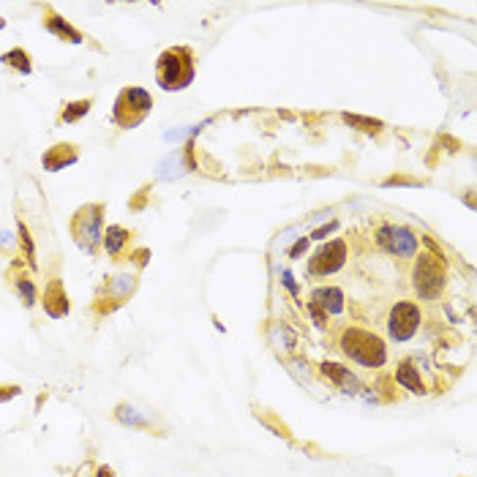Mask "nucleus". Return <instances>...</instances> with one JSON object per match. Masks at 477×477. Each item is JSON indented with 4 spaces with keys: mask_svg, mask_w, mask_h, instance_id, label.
<instances>
[{
    "mask_svg": "<svg viewBox=\"0 0 477 477\" xmlns=\"http://www.w3.org/2000/svg\"><path fill=\"white\" fill-rule=\"evenodd\" d=\"M118 420L126 423V426H145V420L139 417V412L134 406H120L118 409Z\"/></svg>",
    "mask_w": 477,
    "mask_h": 477,
    "instance_id": "obj_19",
    "label": "nucleus"
},
{
    "mask_svg": "<svg viewBox=\"0 0 477 477\" xmlns=\"http://www.w3.org/2000/svg\"><path fill=\"white\" fill-rule=\"evenodd\" d=\"M98 477H115V472H112L109 467H101V469H98Z\"/></svg>",
    "mask_w": 477,
    "mask_h": 477,
    "instance_id": "obj_23",
    "label": "nucleus"
},
{
    "mask_svg": "<svg viewBox=\"0 0 477 477\" xmlns=\"http://www.w3.org/2000/svg\"><path fill=\"white\" fill-rule=\"evenodd\" d=\"M344 260H347V243H344V240H333V243L322 246V249L314 254L308 270H311L314 276H327V273H336V270L344 264Z\"/></svg>",
    "mask_w": 477,
    "mask_h": 477,
    "instance_id": "obj_8",
    "label": "nucleus"
},
{
    "mask_svg": "<svg viewBox=\"0 0 477 477\" xmlns=\"http://www.w3.org/2000/svg\"><path fill=\"white\" fill-rule=\"evenodd\" d=\"M333 226H336V224H330V226H322V229H316V232H314V237H325V235H327V232H330Z\"/></svg>",
    "mask_w": 477,
    "mask_h": 477,
    "instance_id": "obj_22",
    "label": "nucleus"
},
{
    "mask_svg": "<svg viewBox=\"0 0 477 477\" xmlns=\"http://www.w3.org/2000/svg\"><path fill=\"white\" fill-rule=\"evenodd\" d=\"M19 240H22V246H25V251H28V260H30V264H33V243H30V235H28V226L19 221Z\"/></svg>",
    "mask_w": 477,
    "mask_h": 477,
    "instance_id": "obj_20",
    "label": "nucleus"
},
{
    "mask_svg": "<svg viewBox=\"0 0 477 477\" xmlns=\"http://www.w3.org/2000/svg\"><path fill=\"white\" fill-rule=\"evenodd\" d=\"M377 243L395 257H415L417 251V237L406 226H382L377 232Z\"/></svg>",
    "mask_w": 477,
    "mask_h": 477,
    "instance_id": "obj_7",
    "label": "nucleus"
},
{
    "mask_svg": "<svg viewBox=\"0 0 477 477\" xmlns=\"http://www.w3.org/2000/svg\"><path fill=\"white\" fill-rule=\"evenodd\" d=\"M156 77H159V85L164 90H183L186 85H191V80H194V57H191V52L186 46L167 49L159 57Z\"/></svg>",
    "mask_w": 477,
    "mask_h": 477,
    "instance_id": "obj_1",
    "label": "nucleus"
},
{
    "mask_svg": "<svg viewBox=\"0 0 477 477\" xmlns=\"http://www.w3.org/2000/svg\"><path fill=\"white\" fill-rule=\"evenodd\" d=\"M311 305L319 308V311L339 314V311L344 308V295H341V289H336V287H322V289H316V292L311 295Z\"/></svg>",
    "mask_w": 477,
    "mask_h": 477,
    "instance_id": "obj_11",
    "label": "nucleus"
},
{
    "mask_svg": "<svg viewBox=\"0 0 477 477\" xmlns=\"http://www.w3.org/2000/svg\"><path fill=\"white\" fill-rule=\"evenodd\" d=\"M347 123H352V126H366L363 131L379 129V123H377V120H366V118H354V115H347Z\"/></svg>",
    "mask_w": 477,
    "mask_h": 477,
    "instance_id": "obj_21",
    "label": "nucleus"
},
{
    "mask_svg": "<svg viewBox=\"0 0 477 477\" xmlns=\"http://www.w3.org/2000/svg\"><path fill=\"white\" fill-rule=\"evenodd\" d=\"M322 374H325V377H330L333 382L344 385L347 393H354V377L349 374L344 366H339V363H325V366H322Z\"/></svg>",
    "mask_w": 477,
    "mask_h": 477,
    "instance_id": "obj_15",
    "label": "nucleus"
},
{
    "mask_svg": "<svg viewBox=\"0 0 477 477\" xmlns=\"http://www.w3.org/2000/svg\"><path fill=\"white\" fill-rule=\"evenodd\" d=\"M14 287H17V295L22 298V303L28 305V308L36 305V287H33V281H30L28 276H17Z\"/></svg>",
    "mask_w": 477,
    "mask_h": 477,
    "instance_id": "obj_18",
    "label": "nucleus"
},
{
    "mask_svg": "<svg viewBox=\"0 0 477 477\" xmlns=\"http://www.w3.org/2000/svg\"><path fill=\"white\" fill-rule=\"evenodd\" d=\"M74 161H77V145H71V142H60V145L49 147L42 159L46 172H57V170H63V167H69Z\"/></svg>",
    "mask_w": 477,
    "mask_h": 477,
    "instance_id": "obj_10",
    "label": "nucleus"
},
{
    "mask_svg": "<svg viewBox=\"0 0 477 477\" xmlns=\"http://www.w3.org/2000/svg\"><path fill=\"white\" fill-rule=\"evenodd\" d=\"M0 60H3V63H8L11 69L22 71V74H30V69H33V66H30V55H28L25 49H19V46H17V49H11V52H6Z\"/></svg>",
    "mask_w": 477,
    "mask_h": 477,
    "instance_id": "obj_16",
    "label": "nucleus"
},
{
    "mask_svg": "<svg viewBox=\"0 0 477 477\" xmlns=\"http://www.w3.org/2000/svg\"><path fill=\"white\" fill-rule=\"evenodd\" d=\"M415 289L420 298L434 300L436 295L444 289V264L439 257L423 254L415 264Z\"/></svg>",
    "mask_w": 477,
    "mask_h": 477,
    "instance_id": "obj_5",
    "label": "nucleus"
},
{
    "mask_svg": "<svg viewBox=\"0 0 477 477\" xmlns=\"http://www.w3.org/2000/svg\"><path fill=\"white\" fill-rule=\"evenodd\" d=\"M344 352H347L352 360H357L360 366H382L385 363V344L374 336V333H366V330H357L352 327L344 333Z\"/></svg>",
    "mask_w": 477,
    "mask_h": 477,
    "instance_id": "obj_3",
    "label": "nucleus"
},
{
    "mask_svg": "<svg viewBox=\"0 0 477 477\" xmlns=\"http://www.w3.org/2000/svg\"><path fill=\"white\" fill-rule=\"evenodd\" d=\"M398 382L406 388V390L412 393H426L423 390V385H420V377H417V371L409 366V363H404L401 368H398Z\"/></svg>",
    "mask_w": 477,
    "mask_h": 477,
    "instance_id": "obj_17",
    "label": "nucleus"
},
{
    "mask_svg": "<svg viewBox=\"0 0 477 477\" xmlns=\"http://www.w3.org/2000/svg\"><path fill=\"white\" fill-rule=\"evenodd\" d=\"M126 243H129V232H126L123 226H109V229L104 232V249H107L112 257H118V254L123 251Z\"/></svg>",
    "mask_w": 477,
    "mask_h": 477,
    "instance_id": "obj_13",
    "label": "nucleus"
},
{
    "mask_svg": "<svg viewBox=\"0 0 477 477\" xmlns=\"http://www.w3.org/2000/svg\"><path fill=\"white\" fill-rule=\"evenodd\" d=\"M153 107V98L147 90L142 87H123L118 101H115V112H112V120L120 126V129H134L142 123V118L150 112Z\"/></svg>",
    "mask_w": 477,
    "mask_h": 477,
    "instance_id": "obj_2",
    "label": "nucleus"
},
{
    "mask_svg": "<svg viewBox=\"0 0 477 477\" xmlns=\"http://www.w3.org/2000/svg\"><path fill=\"white\" fill-rule=\"evenodd\" d=\"M90 107H93V98H82V101L66 104V107L60 109V115H57V123H74V120H80L82 115L90 112Z\"/></svg>",
    "mask_w": 477,
    "mask_h": 477,
    "instance_id": "obj_14",
    "label": "nucleus"
},
{
    "mask_svg": "<svg viewBox=\"0 0 477 477\" xmlns=\"http://www.w3.org/2000/svg\"><path fill=\"white\" fill-rule=\"evenodd\" d=\"M44 311L49 316H55V319H60V316L69 314V295H66L60 278H52L46 284V289H44Z\"/></svg>",
    "mask_w": 477,
    "mask_h": 477,
    "instance_id": "obj_9",
    "label": "nucleus"
},
{
    "mask_svg": "<svg viewBox=\"0 0 477 477\" xmlns=\"http://www.w3.org/2000/svg\"><path fill=\"white\" fill-rule=\"evenodd\" d=\"M101 221H104V208L101 205H85L71 218V235L80 243V249L93 254L96 246L101 243Z\"/></svg>",
    "mask_w": 477,
    "mask_h": 477,
    "instance_id": "obj_4",
    "label": "nucleus"
},
{
    "mask_svg": "<svg viewBox=\"0 0 477 477\" xmlns=\"http://www.w3.org/2000/svg\"><path fill=\"white\" fill-rule=\"evenodd\" d=\"M44 28L52 33V36H57V39H63V42H71V44H80L82 42V33L77 30V28H71L63 17H57V14H52V11H46V19H44Z\"/></svg>",
    "mask_w": 477,
    "mask_h": 477,
    "instance_id": "obj_12",
    "label": "nucleus"
},
{
    "mask_svg": "<svg viewBox=\"0 0 477 477\" xmlns=\"http://www.w3.org/2000/svg\"><path fill=\"white\" fill-rule=\"evenodd\" d=\"M420 327V308L412 300H401L393 305L390 316H388V333L395 341H409Z\"/></svg>",
    "mask_w": 477,
    "mask_h": 477,
    "instance_id": "obj_6",
    "label": "nucleus"
}]
</instances>
